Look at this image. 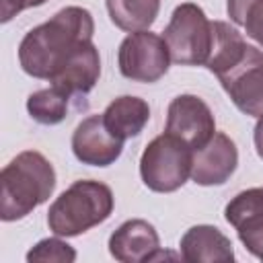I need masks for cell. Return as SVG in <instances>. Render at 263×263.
I'll list each match as a JSON object with an SVG mask.
<instances>
[{"label":"cell","instance_id":"cell-8","mask_svg":"<svg viewBox=\"0 0 263 263\" xmlns=\"http://www.w3.org/2000/svg\"><path fill=\"white\" fill-rule=\"evenodd\" d=\"M164 132L185 142L191 150H199L214 138L216 119L203 99L197 95H179L168 103Z\"/></svg>","mask_w":263,"mask_h":263},{"label":"cell","instance_id":"cell-19","mask_svg":"<svg viewBox=\"0 0 263 263\" xmlns=\"http://www.w3.org/2000/svg\"><path fill=\"white\" fill-rule=\"evenodd\" d=\"M27 261L33 263V261H55V263H72L76 261V251L66 242L62 240L58 234L53 238H43L39 240L29 253H27Z\"/></svg>","mask_w":263,"mask_h":263},{"label":"cell","instance_id":"cell-13","mask_svg":"<svg viewBox=\"0 0 263 263\" xmlns=\"http://www.w3.org/2000/svg\"><path fill=\"white\" fill-rule=\"evenodd\" d=\"M101 76V55L92 41H84L78 45L70 58L58 68V72L49 78L51 86L64 90L66 95L84 97L88 95Z\"/></svg>","mask_w":263,"mask_h":263},{"label":"cell","instance_id":"cell-14","mask_svg":"<svg viewBox=\"0 0 263 263\" xmlns=\"http://www.w3.org/2000/svg\"><path fill=\"white\" fill-rule=\"evenodd\" d=\"M181 259L187 263H230L234 261V249L230 238L216 226L197 224L191 226L179 242Z\"/></svg>","mask_w":263,"mask_h":263},{"label":"cell","instance_id":"cell-16","mask_svg":"<svg viewBox=\"0 0 263 263\" xmlns=\"http://www.w3.org/2000/svg\"><path fill=\"white\" fill-rule=\"evenodd\" d=\"M107 12L121 31H148L160 12V0H107Z\"/></svg>","mask_w":263,"mask_h":263},{"label":"cell","instance_id":"cell-4","mask_svg":"<svg viewBox=\"0 0 263 263\" xmlns=\"http://www.w3.org/2000/svg\"><path fill=\"white\" fill-rule=\"evenodd\" d=\"M191 164L193 150L173 134L164 132L144 148L140 156V177L150 191L173 193L191 177Z\"/></svg>","mask_w":263,"mask_h":263},{"label":"cell","instance_id":"cell-18","mask_svg":"<svg viewBox=\"0 0 263 263\" xmlns=\"http://www.w3.org/2000/svg\"><path fill=\"white\" fill-rule=\"evenodd\" d=\"M226 12L234 25H240L247 37L263 45V0H226Z\"/></svg>","mask_w":263,"mask_h":263},{"label":"cell","instance_id":"cell-10","mask_svg":"<svg viewBox=\"0 0 263 263\" xmlns=\"http://www.w3.org/2000/svg\"><path fill=\"white\" fill-rule=\"evenodd\" d=\"M74 156L88 166H109L123 152V140L115 138L103 123V115L84 117L72 134Z\"/></svg>","mask_w":263,"mask_h":263},{"label":"cell","instance_id":"cell-2","mask_svg":"<svg viewBox=\"0 0 263 263\" xmlns=\"http://www.w3.org/2000/svg\"><path fill=\"white\" fill-rule=\"evenodd\" d=\"M55 189V171L37 150L16 154L0 173V218L14 222L45 203Z\"/></svg>","mask_w":263,"mask_h":263},{"label":"cell","instance_id":"cell-1","mask_svg":"<svg viewBox=\"0 0 263 263\" xmlns=\"http://www.w3.org/2000/svg\"><path fill=\"white\" fill-rule=\"evenodd\" d=\"M92 14L82 6H66L23 37L18 64L25 74L49 80L78 45L92 41Z\"/></svg>","mask_w":263,"mask_h":263},{"label":"cell","instance_id":"cell-11","mask_svg":"<svg viewBox=\"0 0 263 263\" xmlns=\"http://www.w3.org/2000/svg\"><path fill=\"white\" fill-rule=\"evenodd\" d=\"M109 253L115 261L121 263H146L166 255L160 249L156 228L142 218L125 220L109 236Z\"/></svg>","mask_w":263,"mask_h":263},{"label":"cell","instance_id":"cell-17","mask_svg":"<svg viewBox=\"0 0 263 263\" xmlns=\"http://www.w3.org/2000/svg\"><path fill=\"white\" fill-rule=\"evenodd\" d=\"M70 101H72L70 95H66L64 90H60L55 86H49V88H41V90L29 95L27 111L41 125H58L66 119Z\"/></svg>","mask_w":263,"mask_h":263},{"label":"cell","instance_id":"cell-9","mask_svg":"<svg viewBox=\"0 0 263 263\" xmlns=\"http://www.w3.org/2000/svg\"><path fill=\"white\" fill-rule=\"evenodd\" d=\"M224 218L234 226L245 249L263 261V187L236 193L224 208Z\"/></svg>","mask_w":263,"mask_h":263},{"label":"cell","instance_id":"cell-6","mask_svg":"<svg viewBox=\"0 0 263 263\" xmlns=\"http://www.w3.org/2000/svg\"><path fill=\"white\" fill-rule=\"evenodd\" d=\"M216 76L240 113L263 115V51L259 47L247 43L245 51Z\"/></svg>","mask_w":263,"mask_h":263},{"label":"cell","instance_id":"cell-12","mask_svg":"<svg viewBox=\"0 0 263 263\" xmlns=\"http://www.w3.org/2000/svg\"><path fill=\"white\" fill-rule=\"evenodd\" d=\"M238 166L236 144L224 134L216 132L214 138L199 150H193L191 179L201 187L224 185Z\"/></svg>","mask_w":263,"mask_h":263},{"label":"cell","instance_id":"cell-20","mask_svg":"<svg viewBox=\"0 0 263 263\" xmlns=\"http://www.w3.org/2000/svg\"><path fill=\"white\" fill-rule=\"evenodd\" d=\"M47 0H2L0 2V21L8 23L12 16H16L18 12L33 8V6H41Z\"/></svg>","mask_w":263,"mask_h":263},{"label":"cell","instance_id":"cell-21","mask_svg":"<svg viewBox=\"0 0 263 263\" xmlns=\"http://www.w3.org/2000/svg\"><path fill=\"white\" fill-rule=\"evenodd\" d=\"M253 142H255V150H257V156L263 160V115H261V117L257 119V123H255Z\"/></svg>","mask_w":263,"mask_h":263},{"label":"cell","instance_id":"cell-5","mask_svg":"<svg viewBox=\"0 0 263 263\" xmlns=\"http://www.w3.org/2000/svg\"><path fill=\"white\" fill-rule=\"evenodd\" d=\"M162 39L166 41L171 62L179 66H205L214 39L212 21L195 2H183L173 10Z\"/></svg>","mask_w":263,"mask_h":263},{"label":"cell","instance_id":"cell-3","mask_svg":"<svg viewBox=\"0 0 263 263\" xmlns=\"http://www.w3.org/2000/svg\"><path fill=\"white\" fill-rule=\"evenodd\" d=\"M115 197L109 185L92 179L74 181L62 191L47 212V226L58 236H78L113 214Z\"/></svg>","mask_w":263,"mask_h":263},{"label":"cell","instance_id":"cell-7","mask_svg":"<svg viewBox=\"0 0 263 263\" xmlns=\"http://www.w3.org/2000/svg\"><path fill=\"white\" fill-rule=\"evenodd\" d=\"M171 64L166 41L152 31L129 33L117 51V66L121 76L134 82H156L160 80Z\"/></svg>","mask_w":263,"mask_h":263},{"label":"cell","instance_id":"cell-15","mask_svg":"<svg viewBox=\"0 0 263 263\" xmlns=\"http://www.w3.org/2000/svg\"><path fill=\"white\" fill-rule=\"evenodd\" d=\"M101 115H103L105 127L115 138L125 142L144 132L146 123L150 121V105L140 97L123 95L113 99Z\"/></svg>","mask_w":263,"mask_h":263}]
</instances>
